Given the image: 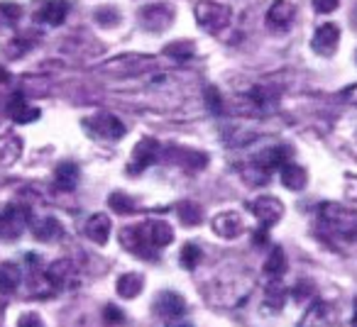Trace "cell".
<instances>
[{
	"mask_svg": "<svg viewBox=\"0 0 357 327\" xmlns=\"http://www.w3.org/2000/svg\"><path fill=\"white\" fill-rule=\"evenodd\" d=\"M321 225L331 237L342 242H355L357 239V210L342 208L337 203H323L318 208Z\"/></svg>",
	"mask_w": 357,
	"mask_h": 327,
	"instance_id": "6da1fadb",
	"label": "cell"
},
{
	"mask_svg": "<svg viewBox=\"0 0 357 327\" xmlns=\"http://www.w3.org/2000/svg\"><path fill=\"white\" fill-rule=\"evenodd\" d=\"M159 66L157 56L149 54H120L113 59L103 61L98 66V74H108V76H118V79H128V76H139V74H149Z\"/></svg>",
	"mask_w": 357,
	"mask_h": 327,
	"instance_id": "7a4b0ae2",
	"label": "cell"
},
{
	"mask_svg": "<svg viewBox=\"0 0 357 327\" xmlns=\"http://www.w3.org/2000/svg\"><path fill=\"white\" fill-rule=\"evenodd\" d=\"M32 223V210L25 203H8L0 208V242H15Z\"/></svg>",
	"mask_w": 357,
	"mask_h": 327,
	"instance_id": "3957f363",
	"label": "cell"
},
{
	"mask_svg": "<svg viewBox=\"0 0 357 327\" xmlns=\"http://www.w3.org/2000/svg\"><path fill=\"white\" fill-rule=\"evenodd\" d=\"M240 281H245V276H233L230 281H225V278H213L211 286L206 288V301H208L211 305H220V308L235 305V303H240L248 296L250 286H252V283H243V286H240Z\"/></svg>",
	"mask_w": 357,
	"mask_h": 327,
	"instance_id": "277c9868",
	"label": "cell"
},
{
	"mask_svg": "<svg viewBox=\"0 0 357 327\" xmlns=\"http://www.w3.org/2000/svg\"><path fill=\"white\" fill-rule=\"evenodd\" d=\"M81 127H84L93 139H105V142H118V139H123L125 132H128L125 122L113 113L89 115V118L81 120Z\"/></svg>",
	"mask_w": 357,
	"mask_h": 327,
	"instance_id": "5b68a950",
	"label": "cell"
},
{
	"mask_svg": "<svg viewBox=\"0 0 357 327\" xmlns=\"http://www.w3.org/2000/svg\"><path fill=\"white\" fill-rule=\"evenodd\" d=\"M230 8L225 3H215V0H201L194 8V17L199 22L201 30L211 32V35H218L220 30L230 25Z\"/></svg>",
	"mask_w": 357,
	"mask_h": 327,
	"instance_id": "8992f818",
	"label": "cell"
},
{
	"mask_svg": "<svg viewBox=\"0 0 357 327\" xmlns=\"http://www.w3.org/2000/svg\"><path fill=\"white\" fill-rule=\"evenodd\" d=\"M164 159H167L172 166H178L186 174H199L208 166V154L201 152V149L181 147V144H169L164 149Z\"/></svg>",
	"mask_w": 357,
	"mask_h": 327,
	"instance_id": "52a82bcc",
	"label": "cell"
},
{
	"mask_svg": "<svg viewBox=\"0 0 357 327\" xmlns=\"http://www.w3.org/2000/svg\"><path fill=\"white\" fill-rule=\"evenodd\" d=\"M174 20H176V10L169 3H149V6H144L139 10V25H142V30L154 32V35L169 30L174 25Z\"/></svg>",
	"mask_w": 357,
	"mask_h": 327,
	"instance_id": "ba28073f",
	"label": "cell"
},
{
	"mask_svg": "<svg viewBox=\"0 0 357 327\" xmlns=\"http://www.w3.org/2000/svg\"><path fill=\"white\" fill-rule=\"evenodd\" d=\"M159 157H162V144L157 142V137H142L132 149V159H130V164H128V174H142L152 164H157Z\"/></svg>",
	"mask_w": 357,
	"mask_h": 327,
	"instance_id": "9c48e42d",
	"label": "cell"
},
{
	"mask_svg": "<svg viewBox=\"0 0 357 327\" xmlns=\"http://www.w3.org/2000/svg\"><path fill=\"white\" fill-rule=\"evenodd\" d=\"M45 273L54 291H71V288L79 286V269L71 259H56L54 264H50Z\"/></svg>",
	"mask_w": 357,
	"mask_h": 327,
	"instance_id": "30bf717a",
	"label": "cell"
},
{
	"mask_svg": "<svg viewBox=\"0 0 357 327\" xmlns=\"http://www.w3.org/2000/svg\"><path fill=\"white\" fill-rule=\"evenodd\" d=\"M250 210H252V215L257 218L259 228L269 230L282 220L284 203L279 198H274V196H259V198H255L252 203H250Z\"/></svg>",
	"mask_w": 357,
	"mask_h": 327,
	"instance_id": "8fae6325",
	"label": "cell"
},
{
	"mask_svg": "<svg viewBox=\"0 0 357 327\" xmlns=\"http://www.w3.org/2000/svg\"><path fill=\"white\" fill-rule=\"evenodd\" d=\"M139 232H142L144 244H147L154 254L162 247H167V244H172V239H174L172 225L164 223V220H144V223H139Z\"/></svg>",
	"mask_w": 357,
	"mask_h": 327,
	"instance_id": "7c38bea8",
	"label": "cell"
},
{
	"mask_svg": "<svg viewBox=\"0 0 357 327\" xmlns=\"http://www.w3.org/2000/svg\"><path fill=\"white\" fill-rule=\"evenodd\" d=\"M294 17H296V6L291 0H274L264 20L272 32H287L294 25Z\"/></svg>",
	"mask_w": 357,
	"mask_h": 327,
	"instance_id": "4fadbf2b",
	"label": "cell"
},
{
	"mask_svg": "<svg viewBox=\"0 0 357 327\" xmlns=\"http://www.w3.org/2000/svg\"><path fill=\"white\" fill-rule=\"evenodd\" d=\"M154 315L162 317V320H176L186 312V301L181 293L174 291H162L154 298Z\"/></svg>",
	"mask_w": 357,
	"mask_h": 327,
	"instance_id": "5bb4252c",
	"label": "cell"
},
{
	"mask_svg": "<svg viewBox=\"0 0 357 327\" xmlns=\"http://www.w3.org/2000/svg\"><path fill=\"white\" fill-rule=\"evenodd\" d=\"M337 45H340V30L333 22H323L316 32H313L311 40V49L316 51L318 56H333L337 51Z\"/></svg>",
	"mask_w": 357,
	"mask_h": 327,
	"instance_id": "9a60e30c",
	"label": "cell"
},
{
	"mask_svg": "<svg viewBox=\"0 0 357 327\" xmlns=\"http://www.w3.org/2000/svg\"><path fill=\"white\" fill-rule=\"evenodd\" d=\"M6 113L10 120H15V122L20 125H27V122H35V120H40V108H35V105L27 103V95L22 93L20 88L15 90V93L8 98L6 103Z\"/></svg>",
	"mask_w": 357,
	"mask_h": 327,
	"instance_id": "2e32d148",
	"label": "cell"
},
{
	"mask_svg": "<svg viewBox=\"0 0 357 327\" xmlns=\"http://www.w3.org/2000/svg\"><path fill=\"white\" fill-rule=\"evenodd\" d=\"M211 228L220 239H238L245 232V220L235 210H223L211 220Z\"/></svg>",
	"mask_w": 357,
	"mask_h": 327,
	"instance_id": "e0dca14e",
	"label": "cell"
},
{
	"mask_svg": "<svg viewBox=\"0 0 357 327\" xmlns=\"http://www.w3.org/2000/svg\"><path fill=\"white\" fill-rule=\"evenodd\" d=\"M118 239L123 244V249H128L132 257H139V259H147V262H154L157 254L144 244L142 239V232H139V225H128L118 232Z\"/></svg>",
	"mask_w": 357,
	"mask_h": 327,
	"instance_id": "ac0fdd59",
	"label": "cell"
},
{
	"mask_svg": "<svg viewBox=\"0 0 357 327\" xmlns=\"http://www.w3.org/2000/svg\"><path fill=\"white\" fill-rule=\"evenodd\" d=\"M30 230H32V237L42 244H56L64 239V225H61L56 218H50V215L32 220Z\"/></svg>",
	"mask_w": 357,
	"mask_h": 327,
	"instance_id": "d6986e66",
	"label": "cell"
},
{
	"mask_svg": "<svg viewBox=\"0 0 357 327\" xmlns=\"http://www.w3.org/2000/svg\"><path fill=\"white\" fill-rule=\"evenodd\" d=\"M69 15V3L66 0H40V6L35 8V20L42 25H61Z\"/></svg>",
	"mask_w": 357,
	"mask_h": 327,
	"instance_id": "ffe728a7",
	"label": "cell"
},
{
	"mask_svg": "<svg viewBox=\"0 0 357 327\" xmlns=\"http://www.w3.org/2000/svg\"><path fill=\"white\" fill-rule=\"evenodd\" d=\"M289 157H291V149L284 147V144H277V147H267L264 152H259L257 157H252L250 161H255L259 169L272 174V171L282 169L284 164H289Z\"/></svg>",
	"mask_w": 357,
	"mask_h": 327,
	"instance_id": "44dd1931",
	"label": "cell"
},
{
	"mask_svg": "<svg viewBox=\"0 0 357 327\" xmlns=\"http://www.w3.org/2000/svg\"><path fill=\"white\" fill-rule=\"evenodd\" d=\"M37 42H40L37 32H20V35L10 37V40L6 42V47H3V54H6V59H10V61L22 59V56L30 54V51L35 49Z\"/></svg>",
	"mask_w": 357,
	"mask_h": 327,
	"instance_id": "7402d4cb",
	"label": "cell"
},
{
	"mask_svg": "<svg viewBox=\"0 0 357 327\" xmlns=\"http://www.w3.org/2000/svg\"><path fill=\"white\" fill-rule=\"evenodd\" d=\"M22 149H25V144H22V139L15 132L0 134V166L3 169L15 166L17 159L22 157Z\"/></svg>",
	"mask_w": 357,
	"mask_h": 327,
	"instance_id": "603a6c76",
	"label": "cell"
},
{
	"mask_svg": "<svg viewBox=\"0 0 357 327\" xmlns=\"http://www.w3.org/2000/svg\"><path fill=\"white\" fill-rule=\"evenodd\" d=\"M81 179V169L76 161H61L54 169V186L56 191H64V193H71V191L79 186Z\"/></svg>",
	"mask_w": 357,
	"mask_h": 327,
	"instance_id": "cb8c5ba5",
	"label": "cell"
},
{
	"mask_svg": "<svg viewBox=\"0 0 357 327\" xmlns=\"http://www.w3.org/2000/svg\"><path fill=\"white\" fill-rule=\"evenodd\" d=\"M279 179H282L284 189H289V191H303V189H306V184H308L306 169H303V166H298V164H294V161L284 164L282 169H279Z\"/></svg>",
	"mask_w": 357,
	"mask_h": 327,
	"instance_id": "d4e9b609",
	"label": "cell"
},
{
	"mask_svg": "<svg viewBox=\"0 0 357 327\" xmlns=\"http://www.w3.org/2000/svg\"><path fill=\"white\" fill-rule=\"evenodd\" d=\"M331 322H333V308L323 301H316L306 310V315L298 322V327H328Z\"/></svg>",
	"mask_w": 357,
	"mask_h": 327,
	"instance_id": "484cf974",
	"label": "cell"
},
{
	"mask_svg": "<svg viewBox=\"0 0 357 327\" xmlns=\"http://www.w3.org/2000/svg\"><path fill=\"white\" fill-rule=\"evenodd\" d=\"M86 237H89L91 242L98 244V247H103L110 237V218L108 215H103V213L91 215L89 223H86Z\"/></svg>",
	"mask_w": 357,
	"mask_h": 327,
	"instance_id": "4316f807",
	"label": "cell"
},
{
	"mask_svg": "<svg viewBox=\"0 0 357 327\" xmlns=\"http://www.w3.org/2000/svg\"><path fill=\"white\" fill-rule=\"evenodd\" d=\"M142 288H144V276L135 271L123 273V276L118 278V283H115V291H118V296L125 298V301H132L135 296H139Z\"/></svg>",
	"mask_w": 357,
	"mask_h": 327,
	"instance_id": "83f0119b",
	"label": "cell"
},
{
	"mask_svg": "<svg viewBox=\"0 0 357 327\" xmlns=\"http://www.w3.org/2000/svg\"><path fill=\"white\" fill-rule=\"evenodd\" d=\"M22 281V269L13 262H3L0 264V293L3 296H10V293L17 291Z\"/></svg>",
	"mask_w": 357,
	"mask_h": 327,
	"instance_id": "f1b7e54d",
	"label": "cell"
},
{
	"mask_svg": "<svg viewBox=\"0 0 357 327\" xmlns=\"http://www.w3.org/2000/svg\"><path fill=\"white\" fill-rule=\"evenodd\" d=\"M287 266H289V262H287V254H284V249L274 247L272 252H269L267 262H264L262 271L267 273L269 281H279V278L287 273Z\"/></svg>",
	"mask_w": 357,
	"mask_h": 327,
	"instance_id": "f546056e",
	"label": "cell"
},
{
	"mask_svg": "<svg viewBox=\"0 0 357 327\" xmlns=\"http://www.w3.org/2000/svg\"><path fill=\"white\" fill-rule=\"evenodd\" d=\"M176 215L186 228H199L204 223V208L199 203H194V200H181L176 205Z\"/></svg>",
	"mask_w": 357,
	"mask_h": 327,
	"instance_id": "4dcf8cb0",
	"label": "cell"
},
{
	"mask_svg": "<svg viewBox=\"0 0 357 327\" xmlns=\"http://www.w3.org/2000/svg\"><path fill=\"white\" fill-rule=\"evenodd\" d=\"M162 54L174 61H189V59H194V54H196V42L176 40V42H172V45L164 47Z\"/></svg>",
	"mask_w": 357,
	"mask_h": 327,
	"instance_id": "1f68e13d",
	"label": "cell"
},
{
	"mask_svg": "<svg viewBox=\"0 0 357 327\" xmlns=\"http://www.w3.org/2000/svg\"><path fill=\"white\" fill-rule=\"evenodd\" d=\"M108 208L118 215H132L135 210H137V200H135L132 196L123 193V191H113V193L108 196Z\"/></svg>",
	"mask_w": 357,
	"mask_h": 327,
	"instance_id": "d6a6232c",
	"label": "cell"
},
{
	"mask_svg": "<svg viewBox=\"0 0 357 327\" xmlns=\"http://www.w3.org/2000/svg\"><path fill=\"white\" fill-rule=\"evenodd\" d=\"M93 22L103 30H113V27L120 25V10L113 6H100L93 10Z\"/></svg>",
	"mask_w": 357,
	"mask_h": 327,
	"instance_id": "836d02e7",
	"label": "cell"
},
{
	"mask_svg": "<svg viewBox=\"0 0 357 327\" xmlns=\"http://www.w3.org/2000/svg\"><path fill=\"white\" fill-rule=\"evenodd\" d=\"M178 264L186 269V271H194L196 266L201 264V247L194 242H186L178 252Z\"/></svg>",
	"mask_w": 357,
	"mask_h": 327,
	"instance_id": "e575fe53",
	"label": "cell"
},
{
	"mask_svg": "<svg viewBox=\"0 0 357 327\" xmlns=\"http://www.w3.org/2000/svg\"><path fill=\"white\" fill-rule=\"evenodd\" d=\"M284 301H287V291L282 288L279 281H269L267 291H264V303L274 310H282L284 308Z\"/></svg>",
	"mask_w": 357,
	"mask_h": 327,
	"instance_id": "d590c367",
	"label": "cell"
},
{
	"mask_svg": "<svg viewBox=\"0 0 357 327\" xmlns=\"http://www.w3.org/2000/svg\"><path fill=\"white\" fill-rule=\"evenodd\" d=\"M204 100H206V105H208V113L211 115H223V110H225V105H223V95H220V90L215 88V86H206L204 88Z\"/></svg>",
	"mask_w": 357,
	"mask_h": 327,
	"instance_id": "8d00e7d4",
	"label": "cell"
},
{
	"mask_svg": "<svg viewBox=\"0 0 357 327\" xmlns=\"http://www.w3.org/2000/svg\"><path fill=\"white\" fill-rule=\"evenodd\" d=\"M100 320H103L105 327H120V325H125V312L120 310L118 305L108 303V305L103 308V312H100Z\"/></svg>",
	"mask_w": 357,
	"mask_h": 327,
	"instance_id": "74e56055",
	"label": "cell"
},
{
	"mask_svg": "<svg viewBox=\"0 0 357 327\" xmlns=\"http://www.w3.org/2000/svg\"><path fill=\"white\" fill-rule=\"evenodd\" d=\"M0 17H3L8 25H15L22 17V8L17 6V3H13V0H3V3H0Z\"/></svg>",
	"mask_w": 357,
	"mask_h": 327,
	"instance_id": "f35d334b",
	"label": "cell"
},
{
	"mask_svg": "<svg viewBox=\"0 0 357 327\" xmlns=\"http://www.w3.org/2000/svg\"><path fill=\"white\" fill-rule=\"evenodd\" d=\"M17 327H45V320L37 312H22L20 320H17Z\"/></svg>",
	"mask_w": 357,
	"mask_h": 327,
	"instance_id": "ab89813d",
	"label": "cell"
},
{
	"mask_svg": "<svg viewBox=\"0 0 357 327\" xmlns=\"http://www.w3.org/2000/svg\"><path fill=\"white\" fill-rule=\"evenodd\" d=\"M337 6H340V0H313V10L321 13V15L337 10Z\"/></svg>",
	"mask_w": 357,
	"mask_h": 327,
	"instance_id": "60d3db41",
	"label": "cell"
},
{
	"mask_svg": "<svg viewBox=\"0 0 357 327\" xmlns=\"http://www.w3.org/2000/svg\"><path fill=\"white\" fill-rule=\"evenodd\" d=\"M345 196L350 200H357V176L345 174Z\"/></svg>",
	"mask_w": 357,
	"mask_h": 327,
	"instance_id": "b9f144b4",
	"label": "cell"
},
{
	"mask_svg": "<svg viewBox=\"0 0 357 327\" xmlns=\"http://www.w3.org/2000/svg\"><path fill=\"white\" fill-rule=\"evenodd\" d=\"M340 100H342V103H347V105H357V83L342 88L340 90Z\"/></svg>",
	"mask_w": 357,
	"mask_h": 327,
	"instance_id": "7bdbcfd3",
	"label": "cell"
},
{
	"mask_svg": "<svg viewBox=\"0 0 357 327\" xmlns=\"http://www.w3.org/2000/svg\"><path fill=\"white\" fill-rule=\"evenodd\" d=\"M269 230L267 228H259V230H255L252 232V244H257V247H262V244H267L269 242Z\"/></svg>",
	"mask_w": 357,
	"mask_h": 327,
	"instance_id": "ee69618b",
	"label": "cell"
},
{
	"mask_svg": "<svg viewBox=\"0 0 357 327\" xmlns=\"http://www.w3.org/2000/svg\"><path fill=\"white\" fill-rule=\"evenodd\" d=\"M10 79H13V76H10V71H8L6 66H0V86H6Z\"/></svg>",
	"mask_w": 357,
	"mask_h": 327,
	"instance_id": "f6af8a7d",
	"label": "cell"
},
{
	"mask_svg": "<svg viewBox=\"0 0 357 327\" xmlns=\"http://www.w3.org/2000/svg\"><path fill=\"white\" fill-rule=\"evenodd\" d=\"M352 327H357V298H355V312H352Z\"/></svg>",
	"mask_w": 357,
	"mask_h": 327,
	"instance_id": "bcb514c9",
	"label": "cell"
},
{
	"mask_svg": "<svg viewBox=\"0 0 357 327\" xmlns=\"http://www.w3.org/2000/svg\"><path fill=\"white\" fill-rule=\"evenodd\" d=\"M0 327H3V305H0Z\"/></svg>",
	"mask_w": 357,
	"mask_h": 327,
	"instance_id": "7dc6e473",
	"label": "cell"
},
{
	"mask_svg": "<svg viewBox=\"0 0 357 327\" xmlns=\"http://www.w3.org/2000/svg\"><path fill=\"white\" fill-rule=\"evenodd\" d=\"M172 327H191V325H172Z\"/></svg>",
	"mask_w": 357,
	"mask_h": 327,
	"instance_id": "c3c4849f",
	"label": "cell"
}]
</instances>
